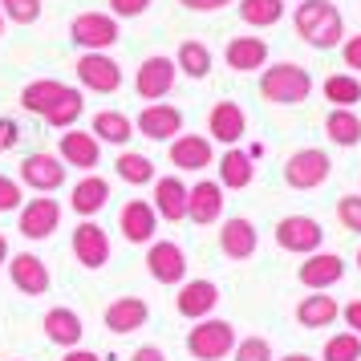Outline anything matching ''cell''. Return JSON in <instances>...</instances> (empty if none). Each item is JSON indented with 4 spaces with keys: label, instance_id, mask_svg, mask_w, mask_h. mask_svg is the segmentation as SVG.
<instances>
[{
    "label": "cell",
    "instance_id": "1",
    "mask_svg": "<svg viewBox=\"0 0 361 361\" xmlns=\"http://www.w3.org/2000/svg\"><path fill=\"white\" fill-rule=\"evenodd\" d=\"M20 106L29 114H41L49 122L53 130H69L78 126L85 102H82V90H73L66 82H53V78H41V82H29L20 90Z\"/></svg>",
    "mask_w": 361,
    "mask_h": 361
},
{
    "label": "cell",
    "instance_id": "2",
    "mask_svg": "<svg viewBox=\"0 0 361 361\" xmlns=\"http://www.w3.org/2000/svg\"><path fill=\"white\" fill-rule=\"evenodd\" d=\"M293 20H296V33L305 37L312 49H333L345 37V20L333 0H300Z\"/></svg>",
    "mask_w": 361,
    "mask_h": 361
},
{
    "label": "cell",
    "instance_id": "3",
    "mask_svg": "<svg viewBox=\"0 0 361 361\" xmlns=\"http://www.w3.org/2000/svg\"><path fill=\"white\" fill-rule=\"evenodd\" d=\"M260 94L268 102H276V106H296V102H305L312 94V78L309 69L293 66V61H280V66L264 69Z\"/></svg>",
    "mask_w": 361,
    "mask_h": 361
},
{
    "label": "cell",
    "instance_id": "4",
    "mask_svg": "<svg viewBox=\"0 0 361 361\" xmlns=\"http://www.w3.org/2000/svg\"><path fill=\"white\" fill-rule=\"evenodd\" d=\"M231 349H235V325H231V321L203 317V321H195V329L187 333V353L195 361H224Z\"/></svg>",
    "mask_w": 361,
    "mask_h": 361
},
{
    "label": "cell",
    "instance_id": "5",
    "mask_svg": "<svg viewBox=\"0 0 361 361\" xmlns=\"http://www.w3.org/2000/svg\"><path fill=\"white\" fill-rule=\"evenodd\" d=\"M69 41L82 45L85 53H106L118 41V17H110V13H82L69 25Z\"/></svg>",
    "mask_w": 361,
    "mask_h": 361
},
{
    "label": "cell",
    "instance_id": "6",
    "mask_svg": "<svg viewBox=\"0 0 361 361\" xmlns=\"http://www.w3.org/2000/svg\"><path fill=\"white\" fill-rule=\"evenodd\" d=\"M57 224H61V203H57V199L41 195V199L20 203L17 231L25 235V240H49L53 231H57Z\"/></svg>",
    "mask_w": 361,
    "mask_h": 361
},
{
    "label": "cell",
    "instance_id": "7",
    "mask_svg": "<svg viewBox=\"0 0 361 361\" xmlns=\"http://www.w3.org/2000/svg\"><path fill=\"white\" fill-rule=\"evenodd\" d=\"M329 171H333L329 154L309 147V150H296L293 159L284 163V183L296 187V191H312V187H321V183L329 179Z\"/></svg>",
    "mask_w": 361,
    "mask_h": 361
},
{
    "label": "cell",
    "instance_id": "8",
    "mask_svg": "<svg viewBox=\"0 0 361 361\" xmlns=\"http://www.w3.org/2000/svg\"><path fill=\"white\" fill-rule=\"evenodd\" d=\"M110 231L102 228L98 219H82L73 228V256L82 268H106L110 264Z\"/></svg>",
    "mask_w": 361,
    "mask_h": 361
},
{
    "label": "cell",
    "instance_id": "9",
    "mask_svg": "<svg viewBox=\"0 0 361 361\" xmlns=\"http://www.w3.org/2000/svg\"><path fill=\"white\" fill-rule=\"evenodd\" d=\"M321 240H325V231H321V224L309 219V215H284L276 224V244L284 247V252L312 256V252L321 247Z\"/></svg>",
    "mask_w": 361,
    "mask_h": 361
},
{
    "label": "cell",
    "instance_id": "10",
    "mask_svg": "<svg viewBox=\"0 0 361 361\" xmlns=\"http://www.w3.org/2000/svg\"><path fill=\"white\" fill-rule=\"evenodd\" d=\"M147 272L159 280V284H183V280H187V252H183L175 240H150Z\"/></svg>",
    "mask_w": 361,
    "mask_h": 361
},
{
    "label": "cell",
    "instance_id": "11",
    "mask_svg": "<svg viewBox=\"0 0 361 361\" xmlns=\"http://www.w3.org/2000/svg\"><path fill=\"white\" fill-rule=\"evenodd\" d=\"M8 280H13V288L25 296H45L49 293V264L33 256V252H17V256H8Z\"/></svg>",
    "mask_w": 361,
    "mask_h": 361
},
{
    "label": "cell",
    "instance_id": "12",
    "mask_svg": "<svg viewBox=\"0 0 361 361\" xmlns=\"http://www.w3.org/2000/svg\"><path fill=\"white\" fill-rule=\"evenodd\" d=\"M20 187H29V191H41V195H49L57 191L61 183H66V163L57 159V154H45V150H37L29 154L25 163H20Z\"/></svg>",
    "mask_w": 361,
    "mask_h": 361
},
{
    "label": "cell",
    "instance_id": "13",
    "mask_svg": "<svg viewBox=\"0 0 361 361\" xmlns=\"http://www.w3.org/2000/svg\"><path fill=\"white\" fill-rule=\"evenodd\" d=\"M73 69H78V82L85 90H94V94H114L122 85V66L114 57H106V53H82Z\"/></svg>",
    "mask_w": 361,
    "mask_h": 361
},
{
    "label": "cell",
    "instance_id": "14",
    "mask_svg": "<svg viewBox=\"0 0 361 361\" xmlns=\"http://www.w3.org/2000/svg\"><path fill=\"white\" fill-rule=\"evenodd\" d=\"M134 130L142 134V138H154V142H171V138L183 134V110L166 106V102H150L147 110L138 114Z\"/></svg>",
    "mask_w": 361,
    "mask_h": 361
},
{
    "label": "cell",
    "instance_id": "15",
    "mask_svg": "<svg viewBox=\"0 0 361 361\" xmlns=\"http://www.w3.org/2000/svg\"><path fill=\"white\" fill-rule=\"evenodd\" d=\"M118 231L126 235V244H150L159 231V212L150 207L147 199H130L118 212Z\"/></svg>",
    "mask_w": 361,
    "mask_h": 361
},
{
    "label": "cell",
    "instance_id": "16",
    "mask_svg": "<svg viewBox=\"0 0 361 361\" xmlns=\"http://www.w3.org/2000/svg\"><path fill=\"white\" fill-rule=\"evenodd\" d=\"M57 147H61L57 159H61L66 166H73V171H85V175H90V171L98 166V159H102V142L90 130H78V126L61 130V142H57Z\"/></svg>",
    "mask_w": 361,
    "mask_h": 361
},
{
    "label": "cell",
    "instance_id": "17",
    "mask_svg": "<svg viewBox=\"0 0 361 361\" xmlns=\"http://www.w3.org/2000/svg\"><path fill=\"white\" fill-rule=\"evenodd\" d=\"M175 61L171 57H147L142 66H138V73H134V90H138V98L147 102H159L171 94V85H175Z\"/></svg>",
    "mask_w": 361,
    "mask_h": 361
},
{
    "label": "cell",
    "instance_id": "18",
    "mask_svg": "<svg viewBox=\"0 0 361 361\" xmlns=\"http://www.w3.org/2000/svg\"><path fill=\"white\" fill-rule=\"evenodd\" d=\"M215 305H219V288H215L212 280H183L179 284V296H175L179 317H187V321H203V317H212Z\"/></svg>",
    "mask_w": 361,
    "mask_h": 361
},
{
    "label": "cell",
    "instance_id": "19",
    "mask_svg": "<svg viewBox=\"0 0 361 361\" xmlns=\"http://www.w3.org/2000/svg\"><path fill=\"white\" fill-rule=\"evenodd\" d=\"M224 215V187L212 179L195 183V187H187V219H195L199 228H207Z\"/></svg>",
    "mask_w": 361,
    "mask_h": 361
},
{
    "label": "cell",
    "instance_id": "20",
    "mask_svg": "<svg viewBox=\"0 0 361 361\" xmlns=\"http://www.w3.org/2000/svg\"><path fill=\"white\" fill-rule=\"evenodd\" d=\"M102 321H106L110 333H138L150 321V305L142 296H118V300L106 305V317Z\"/></svg>",
    "mask_w": 361,
    "mask_h": 361
},
{
    "label": "cell",
    "instance_id": "21",
    "mask_svg": "<svg viewBox=\"0 0 361 361\" xmlns=\"http://www.w3.org/2000/svg\"><path fill=\"white\" fill-rule=\"evenodd\" d=\"M106 203H110V183L102 179V175H94V171L82 175V179L73 183V191H69V207L82 219H94Z\"/></svg>",
    "mask_w": 361,
    "mask_h": 361
},
{
    "label": "cell",
    "instance_id": "22",
    "mask_svg": "<svg viewBox=\"0 0 361 361\" xmlns=\"http://www.w3.org/2000/svg\"><path fill=\"white\" fill-rule=\"evenodd\" d=\"M41 329H45V337H49L53 345H61V349H73V345H82V337H85L82 317L73 309H66V305H53V309L41 317Z\"/></svg>",
    "mask_w": 361,
    "mask_h": 361
},
{
    "label": "cell",
    "instance_id": "23",
    "mask_svg": "<svg viewBox=\"0 0 361 361\" xmlns=\"http://www.w3.org/2000/svg\"><path fill=\"white\" fill-rule=\"evenodd\" d=\"M296 276H300L305 288L321 293V288H329V284H337V280L345 276V260L333 256V252H312V256H305V264H300Z\"/></svg>",
    "mask_w": 361,
    "mask_h": 361
},
{
    "label": "cell",
    "instance_id": "24",
    "mask_svg": "<svg viewBox=\"0 0 361 361\" xmlns=\"http://www.w3.org/2000/svg\"><path fill=\"white\" fill-rule=\"evenodd\" d=\"M150 207L163 215L166 224L187 219V183H183L179 175H163V179H154V203H150Z\"/></svg>",
    "mask_w": 361,
    "mask_h": 361
},
{
    "label": "cell",
    "instance_id": "25",
    "mask_svg": "<svg viewBox=\"0 0 361 361\" xmlns=\"http://www.w3.org/2000/svg\"><path fill=\"white\" fill-rule=\"evenodd\" d=\"M207 130H212L215 142H224V147H235L247 130V118L244 110L235 106V102H215L212 106V118H207Z\"/></svg>",
    "mask_w": 361,
    "mask_h": 361
},
{
    "label": "cell",
    "instance_id": "26",
    "mask_svg": "<svg viewBox=\"0 0 361 361\" xmlns=\"http://www.w3.org/2000/svg\"><path fill=\"white\" fill-rule=\"evenodd\" d=\"M212 138H203V134H179V138H171V163L179 166V171H207L212 166Z\"/></svg>",
    "mask_w": 361,
    "mask_h": 361
},
{
    "label": "cell",
    "instance_id": "27",
    "mask_svg": "<svg viewBox=\"0 0 361 361\" xmlns=\"http://www.w3.org/2000/svg\"><path fill=\"white\" fill-rule=\"evenodd\" d=\"M219 252L228 260H252L256 256V228H252V219H244V215L228 219L224 231H219Z\"/></svg>",
    "mask_w": 361,
    "mask_h": 361
},
{
    "label": "cell",
    "instance_id": "28",
    "mask_svg": "<svg viewBox=\"0 0 361 361\" xmlns=\"http://www.w3.org/2000/svg\"><path fill=\"white\" fill-rule=\"evenodd\" d=\"M224 57H228V66L235 73H252V69H260L268 61V45H264L260 37H235V41H228Z\"/></svg>",
    "mask_w": 361,
    "mask_h": 361
},
{
    "label": "cell",
    "instance_id": "29",
    "mask_svg": "<svg viewBox=\"0 0 361 361\" xmlns=\"http://www.w3.org/2000/svg\"><path fill=\"white\" fill-rule=\"evenodd\" d=\"M90 134L98 138V142H114V147H126L134 138V122L126 114H118V110H98L94 114V126Z\"/></svg>",
    "mask_w": 361,
    "mask_h": 361
},
{
    "label": "cell",
    "instance_id": "30",
    "mask_svg": "<svg viewBox=\"0 0 361 361\" xmlns=\"http://www.w3.org/2000/svg\"><path fill=\"white\" fill-rule=\"evenodd\" d=\"M256 179V166H252V154L231 147L224 159H219V187H231V191H244L247 183Z\"/></svg>",
    "mask_w": 361,
    "mask_h": 361
},
{
    "label": "cell",
    "instance_id": "31",
    "mask_svg": "<svg viewBox=\"0 0 361 361\" xmlns=\"http://www.w3.org/2000/svg\"><path fill=\"white\" fill-rule=\"evenodd\" d=\"M296 321L305 329H325V325H333L337 321V300L333 296H305L300 305H296Z\"/></svg>",
    "mask_w": 361,
    "mask_h": 361
},
{
    "label": "cell",
    "instance_id": "32",
    "mask_svg": "<svg viewBox=\"0 0 361 361\" xmlns=\"http://www.w3.org/2000/svg\"><path fill=\"white\" fill-rule=\"evenodd\" d=\"M325 130L329 138L337 142V147H357V138H361V122L353 110H341V106H333V114L325 118Z\"/></svg>",
    "mask_w": 361,
    "mask_h": 361
},
{
    "label": "cell",
    "instance_id": "33",
    "mask_svg": "<svg viewBox=\"0 0 361 361\" xmlns=\"http://www.w3.org/2000/svg\"><path fill=\"white\" fill-rule=\"evenodd\" d=\"M175 66H179L187 78H207V73H212V49H207L203 41H183Z\"/></svg>",
    "mask_w": 361,
    "mask_h": 361
},
{
    "label": "cell",
    "instance_id": "34",
    "mask_svg": "<svg viewBox=\"0 0 361 361\" xmlns=\"http://www.w3.org/2000/svg\"><path fill=\"white\" fill-rule=\"evenodd\" d=\"M118 179H126L130 187H142V183H154V163H150L147 154H134V150H122L118 154Z\"/></svg>",
    "mask_w": 361,
    "mask_h": 361
},
{
    "label": "cell",
    "instance_id": "35",
    "mask_svg": "<svg viewBox=\"0 0 361 361\" xmlns=\"http://www.w3.org/2000/svg\"><path fill=\"white\" fill-rule=\"evenodd\" d=\"M240 17H244V25L268 29L284 17V0H240Z\"/></svg>",
    "mask_w": 361,
    "mask_h": 361
},
{
    "label": "cell",
    "instance_id": "36",
    "mask_svg": "<svg viewBox=\"0 0 361 361\" xmlns=\"http://www.w3.org/2000/svg\"><path fill=\"white\" fill-rule=\"evenodd\" d=\"M325 98L333 102V106L349 110L353 102H361V82L357 78H345V73H333V78L325 82Z\"/></svg>",
    "mask_w": 361,
    "mask_h": 361
},
{
    "label": "cell",
    "instance_id": "37",
    "mask_svg": "<svg viewBox=\"0 0 361 361\" xmlns=\"http://www.w3.org/2000/svg\"><path fill=\"white\" fill-rule=\"evenodd\" d=\"M325 361H361V337L357 333H337V337H329Z\"/></svg>",
    "mask_w": 361,
    "mask_h": 361
},
{
    "label": "cell",
    "instance_id": "38",
    "mask_svg": "<svg viewBox=\"0 0 361 361\" xmlns=\"http://www.w3.org/2000/svg\"><path fill=\"white\" fill-rule=\"evenodd\" d=\"M0 13L17 25H33L41 20V0H0Z\"/></svg>",
    "mask_w": 361,
    "mask_h": 361
},
{
    "label": "cell",
    "instance_id": "39",
    "mask_svg": "<svg viewBox=\"0 0 361 361\" xmlns=\"http://www.w3.org/2000/svg\"><path fill=\"white\" fill-rule=\"evenodd\" d=\"M231 357L235 361H272V345L264 341V337H244V341H235Z\"/></svg>",
    "mask_w": 361,
    "mask_h": 361
},
{
    "label": "cell",
    "instance_id": "40",
    "mask_svg": "<svg viewBox=\"0 0 361 361\" xmlns=\"http://www.w3.org/2000/svg\"><path fill=\"white\" fill-rule=\"evenodd\" d=\"M20 203H25L20 183L8 179V175H0V212H20Z\"/></svg>",
    "mask_w": 361,
    "mask_h": 361
},
{
    "label": "cell",
    "instance_id": "41",
    "mask_svg": "<svg viewBox=\"0 0 361 361\" xmlns=\"http://www.w3.org/2000/svg\"><path fill=\"white\" fill-rule=\"evenodd\" d=\"M337 215H341L345 228L361 235V195H345L341 203H337Z\"/></svg>",
    "mask_w": 361,
    "mask_h": 361
},
{
    "label": "cell",
    "instance_id": "42",
    "mask_svg": "<svg viewBox=\"0 0 361 361\" xmlns=\"http://www.w3.org/2000/svg\"><path fill=\"white\" fill-rule=\"evenodd\" d=\"M150 0H110V17H142Z\"/></svg>",
    "mask_w": 361,
    "mask_h": 361
},
{
    "label": "cell",
    "instance_id": "43",
    "mask_svg": "<svg viewBox=\"0 0 361 361\" xmlns=\"http://www.w3.org/2000/svg\"><path fill=\"white\" fill-rule=\"evenodd\" d=\"M17 142H20V126L13 122V118H0V154L13 150Z\"/></svg>",
    "mask_w": 361,
    "mask_h": 361
},
{
    "label": "cell",
    "instance_id": "44",
    "mask_svg": "<svg viewBox=\"0 0 361 361\" xmlns=\"http://www.w3.org/2000/svg\"><path fill=\"white\" fill-rule=\"evenodd\" d=\"M183 8H191V13H215V8H224L231 0H179Z\"/></svg>",
    "mask_w": 361,
    "mask_h": 361
},
{
    "label": "cell",
    "instance_id": "45",
    "mask_svg": "<svg viewBox=\"0 0 361 361\" xmlns=\"http://www.w3.org/2000/svg\"><path fill=\"white\" fill-rule=\"evenodd\" d=\"M345 66L361 69V37H349V41H345Z\"/></svg>",
    "mask_w": 361,
    "mask_h": 361
},
{
    "label": "cell",
    "instance_id": "46",
    "mask_svg": "<svg viewBox=\"0 0 361 361\" xmlns=\"http://www.w3.org/2000/svg\"><path fill=\"white\" fill-rule=\"evenodd\" d=\"M130 361H166V353L159 349V345H138L130 353Z\"/></svg>",
    "mask_w": 361,
    "mask_h": 361
},
{
    "label": "cell",
    "instance_id": "47",
    "mask_svg": "<svg viewBox=\"0 0 361 361\" xmlns=\"http://www.w3.org/2000/svg\"><path fill=\"white\" fill-rule=\"evenodd\" d=\"M345 325L353 329L361 337V300H353V305H345Z\"/></svg>",
    "mask_w": 361,
    "mask_h": 361
},
{
    "label": "cell",
    "instance_id": "48",
    "mask_svg": "<svg viewBox=\"0 0 361 361\" xmlns=\"http://www.w3.org/2000/svg\"><path fill=\"white\" fill-rule=\"evenodd\" d=\"M61 361H102V357L98 353H90V349H82V345H73V349L61 353Z\"/></svg>",
    "mask_w": 361,
    "mask_h": 361
},
{
    "label": "cell",
    "instance_id": "49",
    "mask_svg": "<svg viewBox=\"0 0 361 361\" xmlns=\"http://www.w3.org/2000/svg\"><path fill=\"white\" fill-rule=\"evenodd\" d=\"M8 256H13V252H8V240H4V231H0V264H8Z\"/></svg>",
    "mask_w": 361,
    "mask_h": 361
},
{
    "label": "cell",
    "instance_id": "50",
    "mask_svg": "<svg viewBox=\"0 0 361 361\" xmlns=\"http://www.w3.org/2000/svg\"><path fill=\"white\" fill-rule=\"evenodd\" d=\"M280 361H312L309 353H288V357H280Z\"/></svg>",
    "mask_w": 361,
    "mask_h": 361
},
{
    "label": "cell",
    "instance_id": "51",
    "mask_svg": "<svg viewBox=\"0 0 361 361\" xmlns=\"http://www.w3.org/2000/svg\"><path fill=\"white\" fill-rule=\"evenodd\" d=\"M0 33H4V13H0Z\"/></svg>",
    "mask_w": 361,
    "mask_h": 361
},
{
    "label": "cell",
    "instance_id": "52",
    "mask_svg": "<svg viewBox=\"0 0 361 361\" xmlns=\"http://www.w3.org/2000/svg\"><path fill=\"white\" fill-rule=\"evenodd\" d=\"M357 264H361V252H357Z\"/></svg>",
    "mask_w": 361,
    "mask_h": 361
}]
</instances>
